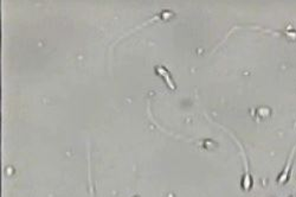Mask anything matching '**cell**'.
Here are the masks:
<instances>
[{"instance_id": "3", "label": "cell", "mask_w": 296, "mask_h": 197, "mask_svg": "<svg viewBox=\"0 0 296 197\" xmlns=\"http://www.w3.org/2000/svg\"><path fill=\"white\" fill-rule=\"evenodd\" d=\"M154 70H156L157 75L160 76V78L163 79L165 82H166V85L168 86V88H171L172 91H176L177 85H176V82H174L172 75H171V73L168 72V69L166 68V67L157 65L156 68H154Z\"/></svg>"}, {"instance_id": "1", "label": "cell", "mask_w": 296, "mask_h": 197, "mask_svg": "<svg viewBox=\"0 0 296 197\" xmlns=\"http://www.w3.org/2000/svg\"><path fill=\"white\" fill-rule=\"evenodd\" d=\"M232 138L235 139V142H236V144L240 146L241 149V155L243 157V162H244V175L242 177V181H241V188L242 190H244V191H250L252 189V185H254V179H252V176L250 173V170H249V165H248V159H247V155H245V151L243 149V146L238 140L235 138L234 136H232Z\"/></svg>"}, {"instance_id": "2", "label": "cell", "mask_w": 296, "mask_h": 197, "mask_svg": "<svg viewBox=\"0 0 296 197\" xmlns=\"http://www.w3.org/2000/svg\"><path fill=\"white\" fill-rule=\"evenodd\" d=\"M295 152H296V145L294 146V149L291 150L290 152V156H289V158L287 160V163H285V166L282 170L280 175H278L277 179H276V183L277 184H281L283 185L285 183H288L289 178H290V173H291V166H292V163H294V156H295Z\"/></svg>"}]
</instances>
